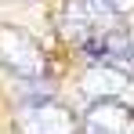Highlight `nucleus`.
Returning <instances> with one entry per match:
<instances>
[{
  "instance_id": "f257e3e1",
  "label": "nucleus",
  "mask_w": 134,
  "mask_h": 134,
  "mask_svg": "<svg viewBox=\"0 0 134 134\" xmlns=\"http://www.w3.org/2000/svg\"><path fill=\"white\" fill-rule=\"evenodd\" d=\"M0 65L15 72L18 80H44L47 54L29 33L15 29V25H0Z\"/></svg>"
},
{
  "instance_id": "f03ea898",
  "label": "nucleus",
  "mask_w": 134,
  "mask_h": 134,
  "mask_svg": "<svg viewBox=\"0 0 134 134\" xmlns=\"http://www.w3.org/2000/svg\"><path fill=\"white\" fill-rule=\"evenodd\" d=\"M112 25H120V18L102 0H65L62 4V33H65L69 44H76V47H83L94 36L109 33Z\"/></svg>"
},
{
  "instance_id": "7ed1b4c3",
  "label": "nucleus",
  "mask_w": 134,
  "mask_h": 134,
  "mask_svg": "<svg viewBox=\"0 0 134 134\" xmlns=\"http://www.w3.org/2000/svg\"><path fill=\"white\" fill-rule=\"evenodd\" d=\"M76 127H80L76 112L54 98L22 102L15 109V131L18 134H76Z\"/></svg>"
},
{
  "instance_id": "20e7f679",
  "label": "nucleus",
  "mask_w": 134,
  "mask_h": 134,
  "mask_svg": "<svg viewBox=\"0 0 134 134\" xmlns=\"http://www.w3.org/2000/svg\"><path fill=\"white\" fill-rule=\"evenodd\" d=\"M83 134H134V109L123 102H94L83 116Z\"/></svg>"
},
{
  "instance_id": "39448f33",
  "label": "nucleus",
  "mask_w": 134,
  "mask_h": 134,
  "mask_svg": "<svg viewBox=\"0 0 134 134\" xmlns=\"http://www.w3.org/2000/svg\"><path fill=\"white\" fill-rule=\"evenodd\" d=\"M131 87V72L112 65H91L83 76V91L94 102H120V94Z\"/></svg>"
},
{
  "instance_id": "423d86ee",
  "label": "nucleus",
  "mask_w": 134,
  "mask_h": 134,
  "mask_svg": "<svg viewBox=\"0 0 134 134\" xmlns=\"http://www.w3.org/2000/svg\"><path fill=\"white\" fill-rule=\"evenodd\" d=\"M102 4L109 7L116 18H120V15H127V11H134V0H102Z\"/></svg>"
},
{
  "instance_id": "0eeeda50",
  "label": "nucleus",
  "mask_w": 134,
  "mask_h": 134,
  "mask_svg": "<svg viewBox=\"0 0 134 134\" xmlns=\"http://www.w3.org/2000/svg\"><path fill=\"white\" fill-rule=\"evenodd\" d=\"M25 4H33V0H25Z\"/></svg>"
}]
</instances>
